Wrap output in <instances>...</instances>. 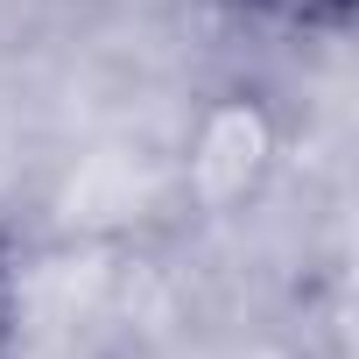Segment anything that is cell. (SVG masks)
<instances>
[{
	"instance_id": "1",
	"label": "cell",
	"mask_w": 359,
	"mask_h": 359,
	"mask_svg": "<svg viewBox=\"0 0 359 359\" xmlns=\"http://www.w3.org/2000/svg\"><path fill=\"white\" fill-rule=\"evenodd\" d=\"M282 113L261 85H219L191 127H184V148H176V169H184V198L205 212V219H240L268 198L275 169H282Z\"/></svg>"
},
{
	"instance_id": "2",
	"label": "cell",
	"mask_w": 359,
	"mask_h": 359,
	"mask_svg": "<svg viewBox=\"0 0 359 359\" xmlns=\"http://www.w3.org/2000/svg\"><path fill=\"white\" fill-rule=\"evenodd\" d=\"M240 8L261 22V29H282L296 43H338L352 36L359 22V0H240Z\"/></svg>"
},
{
	"instance_id": "3",
	"label": "cell",
	"mask_w": 359,
	"mask_h": 359,
	"mask_svg": "<svg viewBox=\"0 0 359 359\" xmlns=\"http://www.w3.org/2000/svg\"><path fill=\"white\" fill-rule=\"evenodd\" d=\"M0 359H22V240L0 226Z\"/></svg>"
}]
</instances>
